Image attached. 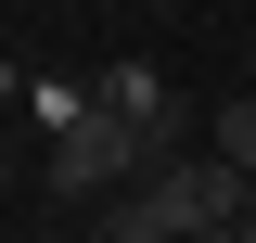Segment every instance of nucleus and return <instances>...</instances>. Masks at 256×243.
I'll return each mask as SVG.
<instances>
[{"mask_svg": "<svg viewBox=\"0 0 256 243\" xmlns=\"http://www.w3.org/2000/svg\"><path fill=\"white\" fill-rule=\"evenodd\" d=\"M166 154L141 141V128L116 116V102H90V116L64 128V141H38V192L52 205H102V192H128V180H154Z\"/></svg>", "mask_w": 256, "mask_h": 243, "instance_id": "f257e3e1", "label": "nucleus"}, {"mask_svg": "<svg viewBox=\"0 0 256 243\" xmlns=\"http://www.w3.org/2000/svg\"><path fill=\"white\" fill-rule=\"evenodd\" d=\"M141 192H154V218H166V243H192V230H230L256 180L230 166V154H166V166H154Z\"/></svg>", "mask_w": 256, "mask_h": 243, "instance_id": "f03ea898", "label": "nucleus"}, {"mask_svg": "<svg viewBox=\"0 0 256 243\" xmlns=\"http://www.w3.org/2000/svg\"><path fill=\"white\" fill-rule=\"evenodd\" d=\"M102 102H116L154 154H180V77H166V64H102Z\"/></svg>", "mask_w": 256, "mask_h": 243, "instance_id": "7ed1b4c3", "label": "nucleus"}, {"mask_svg": "<svg viewBox=\"0 0 256 243\" xmlns=\"http://www.w3.org/2000/svg\"><path fill=\"white\" fill-rule=\"evenodd\" d=\"M90 102H102V77H26V128H38V141H64Z\"/></svg>", "mask_w": 256, "mask_h": 243, "instance_id": "20e7f679", "label": "nucleus"}, {"mask_svg": "<svg viewBox=\"0 0 256 243\" xmlns=\"http://www.w3.org/2000/svg\"><path fill=\"white\" fill-rule=\"evenodd\" d=\"M205 154H230L256 180V90H230V102H205Z\"/></svg>", "mask_w": 256, "mask_h": 243, "instance_id": "39448f33", "label": "nucleus"}, {"mask_svg": "<svg viewBox=\"0 0 256 243\" xmlns=\"http://www.w3.org/2000/svg\"><path fill=\"white\" fill-rule=\"evenodd\" d=\"M52 243H64V230H52ZM77 243H90V230H77Z\"/></svg>", "mask_w": 256, "mask_h": 243, "instance_id": "423d86ee", "label": "nucleus"}]
</instances>
